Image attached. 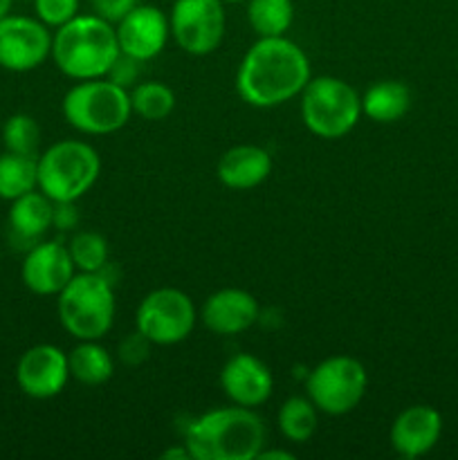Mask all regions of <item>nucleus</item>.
<instances>
[{"label":"nucleus","instance_id":"2eb2a0df","mask_svg":"<svg viewBox=\"0 0 458 460\" xmlns=\"http://www.w3.org/2000/svg\"><path fill=\"white\" fill-rule=\"evenodd\" d=\"M220 389L238 407L256 409L272 398L274 377L263 359L251 353H238L225 362Z\"/></svg>","mask_w":458,"mask_h":460},{"label":"nucleus","instance_id":"c756f323","mask_svg":"<svg viewBox=\"0 0 458 460\" xmlns=\"http://www.w3.org/2000/svg\"><path fill=\"white\" fill-rule=\"evenodd\" d=\"M142 61H137V58L128 57V54L121 52L119 57H117V61L112 63L110 72H108V79L115 81L117 85H121V88H133L135 84H137L139 79V70H142Z\"/></svg>","mask_w":458,"mask_h":460},{"label":"nucleus","instance_id":"a878e982","mask_svg":"<svg viewBox=\"0 0 458 460\" xmlns=\"http://www.w3.org/2000/svg\"><path fill=\"white\" fill-rule=\"evenodd\" d=\"M3 144L4 151L18 153V155L39 157L40 144V126L27 112H16L9 117L3 126Z\"/></svg>","mask_w":458,"mask_h":460},{"label":"nucleus","instance_id":"20e7f679","mask_svg":"<svg viewBox=\"0 0 458 460\" xmlns=\"http://www.w3.org/2000/svg\"><path fill=\"white\" fill-rule=\"evenodd\" d=\"M61 326L75 340H103L115 323L117 299L103 272H76L57 295Z\"/></svg>","mask_w":458,"mask_h":460},{"label":"nucleus","instance_id":"dca6fc26","mask_svg":"<svg viewBox=\"0 0 458 460\" xmlns=\"http://www.w3.org/2000/svg\"><path fill=\"white\" fill-rule=\"evenodd\" d=\"M259 301L251 292L241 288H223L207 296L200 319L216 335L232 337L250 331L259 322Z\"/></svg>","mask_w":458,"mask_h":460},{"label":"nucleus","instance_id":"2f4dec72","mask_svg":"<svg viewBox=\"0 0 458 460\" xmlns=\"http://www.w3.org/2000/svg\"><path fill=\"white\" fill-rule=\"evenodd\" d=\"M79 225V211H76L75 202H54V220L52 227L67 232Z\"/></svg>","mask_w":458,"mask_h":460},{"label":"nucleus","instance_id":"6ab92c4d","mask_svg":"<svg viewBox=\"0 0 458 460\" xmlns=\"http://www.w3.org/2000/svg\"><path fill=\"white\" fill-rule=\"evenodd\" d=\"M54 220V202L40 189L12 200L7 223L13 236L21 241H39L48 234Z\"/></svg>","mask_w":458,"mask_h":460},{"label":"nucleus","instance_id":"0eeeda50","mask_svg":"<svg viewBox=\"0 0 458 460\" xmlns=\"http://www.w3.org/2000/svg\"><path fill=\"white\" fill-rule=\"evenodd\" d=\"M362 117V97L337 76L310 79L301 93V119L305 128L321 139L346 137Z\"/></svg>","mask_w":458,"mask_h":460},{"label":"nucleus","instance_id":"f03ea898","mask_svg":"<svg viewBox=\"0 0 458 460\" xmlns=\"http://www.w3.org/2000/svg\"><path fill=\"white\" fill-rule=\"evenodd\" d=\"M265 425L250 407H220L189 425L184 445L196 460H256L265 447Z\"/></svg>","mask_w":458,"mask_h":460},{"label":"nucleus","instance_id":"39448f33","mask_svg":"<svg viewBox=\"0 0 458 460\" xmlns=\"http://www.w3.org/2000/svg\"><path fill=\"white\" fill-rule=\"evenodd\" d=\"M63 119L84 135H112L133 115L130 90L108 76L85 79L72 85L61 102Z\"/></svg>","mask_w":458,"mask_h":460},{"label":"nucleus","instance_id":"4be33fe9","mask_svg":"<svg viewBox=\"0 0 458 460\" xmlns=\"http://www.w3.org/2000/svg\"><path fill=\"white\" fill-rule=\"evenodd\" d=\"M39 189L36 157L4 151L0 155V200H16Z\"/></svg>","mask_w":458,"mask_h":460},{"label":"nucleus","instance_id":"7ed1b4c3","mask_svg":"<svg viewBox=\"0 0 458 460\" xmlns=\"http://www.w3.org/2000/svg\"><path fill=\"white\" fill-rule=\"evenodd\" d=\"M121 54L112 22L97 13H76L52 34V61L75 81L99 79Z\"/></svg>","mask_w":458,"mask_h":460},{"label":"nucleus","instance_id":"cd10ccee","mask_svg":"<svg viewBox=\"0 0 458 460\" xmlns=\"http://www.w3.org/2000/svg\"><path fill=\"white\" fill-rule=\"evenodd\" d=\"M34 12L39 21L57 30L79 13V0H34Z\"/></svg>","mask_w":458,"mask_h":460},{"label":"nucleus","instance_id":"c85d7f7f","mask_svg":"<svg viewBox=\"0 0 458 460\" xmlns=\"http://www.w3.org/2000/svg\"><path fill=\"white\" fill-rule=\"evenodd\" d=\"M151 346L153 341L148 340V337H144L139 331L128 332V335L119 341V346H117V358H119V362L126 364V367H139V364L146 362L148 355H151Z\"/></svg>","mask_w":458,"mask_h":460},{"label":"nucleus","instance_id":"f8f14e48","mask_svg":"<svg viewBox=\"0 0 458 460\" xmlns=\"http://www.w3.org/2000/svg\"><path fill=\"white\" fill-rule=\"evenodd\" d=\"M70 382L67 353L54 344H36L16 364V385L27 398L52 400Z\"/></svg>","mask_w":458,"mask_h":460},{"label":"nucleus","instance_id":"393cba45","mask_svg":"<svg viewBox=\"0 0 458 460\" xmlns=\"http://www.w3.org/2000/svg\"><path fill=\"white\" fill-rule=\"evenodd\" d=\"M135 115L146 121H162L175 111V93L162 81H142L130 90Z\"/></svg>","mask_w":458,"mask_h":460},{"label":"nucleus","instance_id":"412c9836","mask_svg":"<svg viewBox=\"0 0 458 460\" xmlns=\"http://www.w3.org/2000/svg\"><path fill=\"white\" fill-rule=\"evenodd\" d=\"M70 364V377L85 386H101L115 376V359L99 344V340L79 341L67 353Z\"/></svg>","mask_w":458,"mask_h":460},{"label":"nucleus","instance_id":"9b49d317","mask_svg":"<svg viewBox=\"0 0 458 460\" xmlns=\"http://www.w3.org/2000/svg\"><path fill=\"white\" fill-rule=\"evenodd\" d=\"M52 57V31L43 21L21 13L0 18V67L31 72Z\"/></svg>","mask_w":458,"mask_h":460},{"label":"nucleus","instance_id":"6e6552de","mask_svg":"<svg viewBox=\"0 0 458 460\" xmlns=\"http://www.w3.org/2000/svg\"><path fill=\"white\" fill-rule=\"evenodd\" d=\"M368 386V373L350 355H332L319 362L305 380V391L319 413L346 416L362 402Z\"/></svg>","mask_w":458,"mask_h":460},{"label":"nucleus","instance_id":"c9c22d12","mask_svg":"<svg viewBox=\"0 0 458 460\" xmlns=\"http://www.w3.org/2000/svg\"><path fill=\"white\" fill-rule=\"evenodd\" d=\"M225 4H238V3H247V0H223Z\"/></svg>","mask_w":458,"mask_h":460},{"label":"nucleus","instance_id":"4468645a","mask_svg":"<svg viewBox=\"0 0 458 460\" xmlns=\"http://www.w3.org/2000/svg\"><path fill=\"white\" fill-rule=\"evenodd\" d=\"M115 31L121 52L144 63L155 58L164 49L171 25L162 9L139 3L117 22Z\"/></svg>","mask_w":458,"mask_h":460},{"label":"nucleus","instance_id":"bb28decb","mask_svg":"<svg viewBox=\"0 0 458 460\" xmlns=\"http://www.w3.org/2000/svg\"><path fill=\"white\" fill-rule=\"evenodd\" d=\"M76 272H103L108 265V241L97 232H76L67 243Z\"/></svg>","mask_w":458,"mask_h":460},{"label":"nucleus","instance_id":"72a5a7b5","mask_svg":"<svg viewBox=\"0 0 458 460\" xmlns=\"http://www.w3.org/2000/svg\"><path fill=\"white\" fill-rule=\"evenodd\" d=\"M296 456L292 452H286V449H265L259 454L256 460H295Z\"/></svg>","mask_w":458,"mask_h":460},{"label":"nucleus","instance_id":"aec40b11","mask_svg":"<svg viewBox=\"0 0 458 460\" xmlns=\"http://www.w3.org/2000/svg\"><path fill=\"white\" fill-rule=\"evenodd\" d=\"M409 108H411V93L402 81H377L362 97V115L377 124L400 121Z\"/></svg>","mask_w":458,"mask_h":460},{"label":"nucleus","instance_id":"473e14b6","mask_svg":"<svg viewBox=\"0 0 458 460\" xmlns=\"http://www.w3.org/2000/svg\"><path fill=\"white\" fill-rule=\"evenodd\" d=\"M162 460H193V456L187 445L182 443L180 447H171L166 452H162Z\"/></svg>","mask_w":458,"mask_h":460},{"label":"nucleus","instance_id":"ddd939ff","mask_svg":"<svg viewBox=\"0 0 458 460\" xmlns=\"http://www.w3.org/2000/svg\"><path fill=\"white\" fill-rule=\"evenodd\" d=\"M76 274L67 245L39 241L27 250L21 265L22 286L39 296H57Z\"/></svg>","mask_w":458,"mask_h":460},{"label":"nucleus","instance_id":"f257e3e1","mask_svg":"<svg viewBox=\"0 0 458 460\" xmlns=\"http://www.w3.org/2000/svg\"><path fill=\"white\" fill-rule=\"evenodd\" d=\"M310 61L286 36L259 39L242 57L236 72V93L247 106L277 108L301 97L308 85Z\"/></svg>","mask_w":458,"mask_h":460},{"label":"nucleus","instance_id":"b1692460","mask_svg":"<svg viewBox=\"0 0 458 460\" xmlns=\"http://www.w3.org/2000/svg\"><path fill=\"white\" fill-rule=\"evenodd\" d=\"M278 431L290 443H308L319 427V409L310 398H290L278 409Z\"/></svg>","mask_w":458,"mask_h":460},{"label":"nucleus","instance_id":"423d86ee","mask_svg":"<svg viewBox=\"0 0 458 460\" xmlns=\"http://www.w3.org/2000/svg\"><path fill=\"white\" fill-rule=\"evenodd\" d=\"M39 189L52 202H76L101 173V157L81 139H61L36 157Z\"/></svg>","mask_w":458,"mask_h":460},{"label":"nucleus","instance_id":"e433bc0d","mask_svg":"<svg viewBox=\"0 0 458 460\" xmlns=\"http://www.w3.org/2000/svg\"><path fill=\"white\" fill-rule=\"evenodd\" d=\"M0 256H3V247H0Z\"/></svg>","mask_w":458,"mask_h":460},{"label":"nucleus","instance_id":"f704fd0d","mask_svg":"<svg viewBox=\"0 0 458 460\" xmlns=\"http://www.w3.org/2000/svg\"><path fill=\"white\" fill-rule=\"evenodd\" d=\"M12 7H13V0H0V18L9 16V13H12Z\"/></svg>","mask_w":458,"mask_h":460},{"label":"nucleus","instance_id":"7c9ffc66","mask_svg":"<svg viewBox=\"0 0 458 460\" xmlns=\"http://www.w3.org/2000/svg\"><path fill=\"white\" fill-rule=\"evenodd\" d=\"M139 0H92L94 13L106 18L108 22H119L130 9H135Z\"/></svg>","mask_w":458,"mask_h":460},{"label":"nucleus","instance_id":"9d476101","mask_svg":"<svg viewBox=\"0 0 458 460\" xmlns=\"http://www.w3.org/2000/svg\"><path fill=\"white\" fill-rule=\"evenodd\" d=\"M171 34L182 52L207 57L225 39L227 13L223 0H175L169 16Z\"/></svg>","mask_w":458,"mask_h":460},{"label":"nucleus","instance_id":"a211bd4d","mask_svg":"<svg viewBox=\"0 0 458 460\" xmlns=\"http://www.w3.org/2000/svg\"><path fill=\"white\" fill-rule=\"evenodd\" d=\"M218 180L233 191H250L263 184L272 173V157L263 146L238 144L220 155Z\"/></svg>","mask_w":458,"mask_h":460},{"label":"nucleus","instance_id":"f3484780","mask_svg":"<svg viewBox=\"0 0 458 460\" xmlns=\"http://www.w3.org/2000/svg\"><path fill=\"white\" fill-rule=\"evenodd\" d=\"M443 434V416L434 407L413 404L407 407L391 425V447L402 458H418L429 454Z\"/></svg>","mask_w":458,"mask_h":460},{"label":"nucleus","instance_id":"1a4fd4ad","mask_svg":"<svg viewBox=\"0 0 458 460\" xmlns=\"http://www.w3.org/2000/svg\"><path fill=\"white\" fill-rule=\"evenodd\" d=\"M198 322L196 305L178 288H157L148 292L135 313V328L153 346H175L187 340Z\"/></svg>","mask_w":458,"mask_h":460},{"label":"nucleus","instance_id":"5701e85b","mask_svg":"<svg viewBox=\"0 0 458 460\" xmlns=\"http://www.w3.org/2000/svg\"><path fill=\"white\" fill-rule=\"evenodd\" d=\"M247 21L259 39L286 36L295 21L292 0H247Z\"/></svg>","mask_w":458,"mask_h":460}]
</instances>
